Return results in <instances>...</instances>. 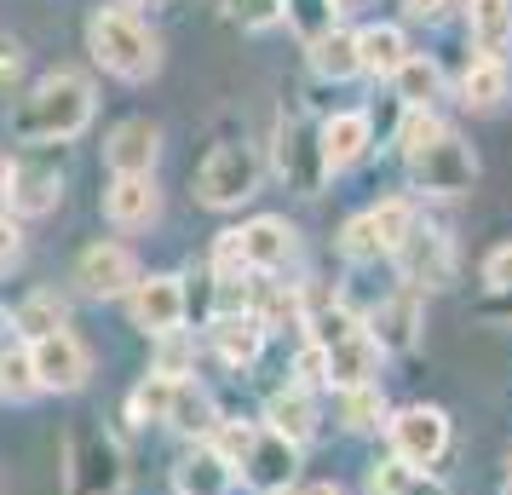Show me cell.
Masks as SVG:
<instances>
[{
	"instance_id": "cell-1",
	"label": "cell",
	"mask_w": 512,
	"mask_h": 495,
	"mask_svg": "<svg viewBox=\"0 0 512 495\" xmlns=\"http://www.w3.org/2000/svg\"><path fill=\"white\" fill-rule=\"evenodd\" d=\"M87 121H93V81L75 70H58L18 104L12 133L29 144H70Z\"/></svg>"
},
{
	"instance_id": "cell-2",
	"label": "cell",
	"mask_w": 512,
	"mask_h": 495,
	"mask_svg": "<svg viewBox=\"0 0 512 495\" xmlns=\"http://www.w3.org/2000/svg\"><path fill=\"white\" fill-rule=\"evenodd\" d=\"M87 52H93L110 75H121V81H150V75L162 70V41H156L127 6L93 12V24H87Z\"/></svg>"
},
{
	"instance_id": "cell-3",
	"label": "cell",
	"mask_w": 512,
	"mask_h": 495,
	"mask_svg": "<svg viewBox=\"0 0 512 495\" xmlns=\"http://www.w3.org/2000/svg\"><path fill=\"white\" fill-rule=\"evenodd\" d=\"M127 490V461L110 432L75 426L70 432V495H121Z\"/></svg>"
},
{
	"instance_id": "cell-4",
	"label": "cell",
	"mask_w": 512,
	"mask_h": 495,
	"mask_svg": "<svg viewBox=\"0 0 512 495\" xmlns=\"http://www.w3.org/2000/svg\"><path fill=\"white\" fill-rule=\"evenodd\" d=\"M259 173L265 167H259L254 144H219L196 173V202L202 208H242L259 190Z\"/></svg>"
},
{
	"instance_id": "cell-5",
	"label": "cell",
	"mask_w": 512,
	"mask_h": 495,
	"mask_svg": "<svg viewBox=\"0 0 512 495\" xmlns=\"http://www.w3.org/2000/svg\"><path fill=\"white\" fill-rule=\"evenodd\" d=\"M409 179H415V190H426V196H461V190H472V179H478V162H472V150H466L455 133H443L438 144H426L420 156H409Z\"/></svg>"
},
{
	"instance_id": "cell-6",
	"label": "cell",
	"mask_w": 512,
	"mask_h": 495,
	"mask_svg": "<svg viewBox=\"0 0 512 495\" xmlns=\"http://www.w3.org/2000/svg\"><path fill=\"white\" fill-rule=\"evenodd\" d=\"M29 363H35V386H47V392H81L87 375H93V357H87V346L70 329L35 340L29 346Z\"/></svg>"
},
{
	"instance_id": "cell-7",
	"label": "cell",
	"mask_w": 512,
	"mask_h": 495,
	"mask_svg": "<svg viewBox=\"0 0 512 495\" xmlns=\"http://www.w3.org/2000/svg\"><path fill=\"white\" fill-rule=\"evenodd\" d=\"M397 265H403V283L415 288H449L455 283V242L432 225H415V231L397 242Z\"/></svg>"
},
{
	"instance_id": "cell-8",
	"label": "cell",
	"mask_w": 512,
	"mask_h": 495,
	"mask_svg": "<svg viewBox=\"0 0 512 495\" xmlns=\"http://www.w3.org/2000/svg\"><path fill=\"white\" fill-rule=\"evenodd\" d=\"M392 449H397V461H409V467H432L449 449V415L432 409V403H415V409L392 415Z\"/></svg>"
},
{
	"instance_id": "cell-9",
	"label": "cell",
	"mask_w": 512,
	"mask_h": 495,
	"mask_svg": "<svg viewBox=\"0 0 512 495\" xmlns=\"http://www.w3.org/2000/svg\"><path fill=\"white\" fill-rule=\"evenodd\" d=\"M75 283L87 288V294H98V300L133 294V283H139V260H133L121 242H93V248L81 254V265H75Z\"/></svg>"
},
{
	"instance_id": "cell-10",
	"label": "cell",
	"mask_w": 512,
	"mask_h": 495,
	"mask_svg": "<svg viewBox=\"0 0 512 495\" xmlns=\"http://www.w3.org/2000/svg\"><path fill=\"white\" fill-rule=\"evenodd\" d=\"M369 144H374V121L363 110H340L317 133V162H323V173H346V167H357L369 156Z\"/></svg>"
},
{
	"instance_id": "cell-11",
	"label": "cell",
	"mask_w": 512,
	"mask_h": 495,
	"mask_svg": "<svg viewBox=\"0 0 512 495\" xmlns=\"http://www.w3.org/2000/svg\"><path fill=\"white\" fill-rule=\"evenodd\" d=\"M127 306H133V323L144 334H179V323H185V288H179V277H139L133 294H127Z\"/></svg>"
},
{
	"instance_id": "cell-12",
	"label": "cell",
	"mask_w": 512,
	"mask_h": 495,
	"mask_svg": "<svg viewBox=\"0 0 512 495\" xmlns=\"http://www.w3.org/2000/svg\"><path fill=\"white\" fill-rule=\"evenodd\" d=\"M294 472H300V449L288 444V438H277V432H254V449L242 455V478L259 495H277L294 484Z\"/></svg>"
},
{
	"instance_id": "cell-13",
	"label": "cell",
	"mask_w": 512,
	"mask_h": 495,
	"mask_svg": "<svg viewBox=\"0 0 512 495\" xmlns=\"http://www.w3.org/2000/svg\"><path fill=\"white\" fill-rule=\"evenodd\" d=\"M156 156H162V133H156V121H121L116 133H110V144H104V162L116 167V179H139V173H150L156 167Z\"/></svg>"
},
{
	"instance_id": "cell-14",
	"label": "cell",
	"mask_w": 512,
	"mask_h": 495,
	"mask_svg": "<svg viewBox=\"0 0 512 495\" xmlns=\"http://www.w3.org/2000/svg\"><path fill=\"white\" fill-rule=\"evenodd\" d=\"M328 357V386H340V392H351V386H374V369H380V346H374L369 329H351L346 340H334V346H323Z\"/></svg>"
},
{
	"instance_id": "cell-15",
	"label": "cell",
	"mask_w": 512,
	"mask_h": 495,
	"mask_svg": "<svg viewBox=\"0 0 512 495\" xmlns=\"http://www.w3.org/2000/svg\"><path fill=\"white\" fill-rule=\"evenodd\" d=\"M236 248H242V265L248 271H282V265L294 260V231L265 213V219H248L236 231Z\"/></svg>"
},
{
	"instance_id": "cell-16",
	"label": "cell",
	"mask_w": 512,
	"mask_h": 495,
	"mask_svg": "<svg viewBox=\"0 0 512 495\" xmlns=\"http://www.w3.org/2000/svg\"><path fill=\"white\" fill-rule=\"evenodd\" d=\"M104 213H110V225H121V231H139V225H150V219L162 213L156 179H150V173H139V179H116V185L104 190Z\"/></svg>"
},
{
	"instance_id": "cell-17",
	"label": "cell",
	"mask_w": 512,
	"mask_h": 495,
	"mask_svg": "<svg viewBox=\"0 0 512 495\" xmlns=\"http://www.w3.org/2000/svg\"><path fill=\"white\" fill-rule=\"evenodd\" d=\"M466 29L484 58L507 64V47H512V0H466Z\"/></svg>"
},
{
	"instance_id": "cell-18",
	"label": "cell",
	"mask_w": 512,
	"mask_h": 495,
	"mask_svg": "<svg viewBox=\"0 0 512 495\" xmlns=\"http://www.w3.org/2000/svg\"><path fill=\"white\" fill-rule=\"evenodd\" d=\"M374 346L380 352H409L415 346V334H420V300H415V288H403V294H392L386 306L374 311Z\"/></svg>"
},
{
	"instance_id": "cell-19",
	"label": "cell",
	"mask_w": 512,
	"mask_h": 495,
	"mask_svg": "<svg viewBox=\"0 0 512 495\" xmlns=\"http://www.w3.org/2000/svg\"><path fill=\"white\" fill-rule=\"evenodd\" d=\"M213 346H219V357H225V363L248 369V363L259 357V346H265V317H259V311L213 317Z\"/></svg>"
},
{
	"instance_id": "cell-20",
	"label": "cell",
	"mask_w": 512,
	"mask_h": 495,
	"mask_svg": "<svg viewBox=\"0 0 512 495\" xmlns=\"http://www.w3.org/2000/svg\"><path fill=\"white\" fill-rule=\"evenodd\" d=\"M6 196H12V213L35 219V213H52V208H58L64 179H58L52 167H12V185H6Z\"/></svg>"
},
{
	"instance_id": "cell-21",
	"label": "cell",
	"mask_w": 512,
	"mask_h": 495,
	"mask_svg": "<svg viewBox=\"0 0 512 495\" xmlns=\"http://www.w3.org/2000/svg\"><path fill=\"white\" fill-rule=\"evenodd\" d=\"M173 478H179V495H225L231 490V461L208 444V449H196V455H185Z\"/></svg>"
},
{
	"instance_id": "cell-22",
	"label": "cell",
	"mask_w": 512,
	"mask_h": 495,
	"mask_svg": "<svg viewBox=\"0 0 512 495\" xmlns=\"http://www.w3.org/2000/svg\"><path fill=\"white\" fill-rule=\"evenodd\" d=\"M64 323H70V306H64V300H58L52 288H35L24 306L12 311V329L24 334L29 346H35V340H47V334H58Z\"/></svg>"
},
{
	"instance_id": "cell-23",
	"label": "cell",
	"mask_w": 512,
	"mask_h": 495,
	"mask_svg": "<svg viewBox=\"0 0 512 495\" xmlns=\"http://www.w3.org/2000/svg\"><path fill=\"white\" fill-rule=\"evenodd\" d=\"M403 58H409V47H403V29L369 24L363 35H357V64H363L369 75H397V70H403Z\"/></svg>"
},
{
	"instance_id": "cell-24",
	"label": "cell",
	"mask_w": 512,
	"mask_h": 495,
	"mask_svg": "<svg viewBox=\"0 0 512 495\" xmlns=\"http://www.w3.org/2000/svg\"><path fill=\"white\" fill-rule=\"evenodd\" d=\"M311 70L323 75V81H351V75H363V64H357V35H346V29L317 35V41H311Z\"/></svg>"
},
{
	"instance_id": "cell-25",
	"label": "cell",
	"mask_w": 512,
	"mask_h": 495,
	"mask_svg": "<svg viewBox=\"0 0 512 495\" xmlns=\"http://www.w3.org/2000/svg\"><path fill=\"white\" fill-rule=\"evenodd\" d=\"M461 98H466V110H501V98H507V64L472 58L461 75Z\"/></svg>"
},
{
	"instance_id": "cell-26",
	"label": "cell",
	"mask_w": 512,
	"mask_h": 495,
	"mask_svg": "<svg viewBox=\"0 0 512 495\" xmlns=\"http://www.w3.org/2000/svg\"><path fill=\"white\" fill-rule=\"evenodd\" d=\"M265 415H271V432H277V438H288L294 449L317 432V409H311V398H305V392H277Z\"/></svg>"
},
{
	"instance_id": "cell-27",
	"label": "cell",
	"mask_w": 512,
	"mask_h": 495,
	"mask_svg": "<svg viewBox=\"0 0 512 495\" xmlns=\"http://www.w3.org/2000/svg\"><path fill=\"white\" fill-rule=\"evenodd\" d=\"M369 490L374 495H449L438 478H426L420 467L397 461V455H392V461H380V467L369 472Z\"/></svg>"
},
{
	"instance_id": "cell-28",
	"label": "cell",
	"mask_w": 512,
	"mask_h": 495,
	"mask_svg": "<svg viewBox=\"0 0 512 495\" xmlns=\"http://www.w3.org/2000/svg\"><path fill=\"white\" fill-rule=\"evenodd\" d=\"M167 426H179V432H213L219 415H213L208 392L196 386V380H179L173 386V409H167Z\"/></svg>"
},
{
	"instance_id": "cell-29",
	"label": "cell",
	"mask_w": 512,
	"mask_h": 495,
	"mask_svg": "<svg viewBox=\"0 0 512 495\" xmlns=\"http://www.w3.org/2000/svg\"><path fill=\"white\" fill-rule=\"evenodd\" d=\"M392 81H397V98H403L409 110H426V104L438 98V87H443L438 64H432V58H415V52L403 58V70H397Z\"/></svg>"
},
{
	"instance_id": "cell-30",
	"label": "cell",
	"mask_w": 512,
	"mask_h": 495,
	"mask_svg": "<svg viewBox=\"0 0 512 495\" xmlns=\"http://www.w3.org/2000/svg\"><path fill=\"white\" fill-rule=\"evenodd\" d=\"M173 386H179V380L173 375H150V380H139V386H133V398H127V415H133V421H167V409H173Z\"/></svg>"
},
{
	"instance_id": "cell-31",
	"label": "cell",
	"mask_w": 512,
	"mask_h": 495,
	"mask_svg": "<svg viewBox=\"0 0 512 495\" xmlns=\"http://www.w3.org/2000/svg\"><path fill=\"white\" fill-rule=\"evenodd\" d=\"M374 236H380V254H397V242L415 231V208L403 202V196H392V202H380V208L369 213Z\"/></svg>"
},
{
	"instance_id": "cell-32",
	"label": "cell",
	"mask_w": 512,
	"mask_h": 495,
	"mask_svg": "<svg viewBox=\"0 0 512 495\" xmlns=\"http://www.w3.org/2000/svg\"><path fill=\"white\" fill-rule=\"evenodd\" d=\"M340 415H346L351 432H369V426L386 421V403H380V386H351L346 403H340Z\"/></svg>"
},
{
	"instance_id": "cell-33",
	"label": "cell",
	"mask_w": 512,
	"mask_h": 495,
	"mask_svg": "<svg viewBox=\"0 0 512 495\" xmlns=\"http://www.w3.org/2000/svg\"><path fill=\"white\" fill-rule=\"evenodd\" d=\"M443 133H449V127H443L432 110H409V116H403V133H397V144H403V156H420V150H426V144H438Z\"/></svg>"
},
{
	"instance_id": "cell-34",
	"label": "cell",
	"mask_w": 512,
	"mask_h": 495,
	"mask_svg": "<svg viewBox=\"0 0 512 495\" xmlns=\"http://www.w3.org/2000/svg\"><path fill=\"white\" fill-rule=\"evenodd\" d=\"M0 386H6L12 398L41 392V386H35V363H29V352H0Z\"/></svg>"
},
{
	"instance_id": "cell-35",
	"label": "cell",
	"mask_w": 512,
	"mask_h": 495,
	"mask_svg": "<svg viewBox=\"0 0 512 495\" xmlns=\"http://www.w3.org/2000/svg\"><path fill=\"white\" fill-rule=\"evenodd\" d=\"M340 248H346V260H380V236H374V225H369V213H357L346 225V236H340Z\"/></svg>"
},
{
	"instance_id": "cell-36",
	"label": "cell",
	"mask_w": 512,
	"mask_h": 495,
	"mask_svg": "<svg viewBox=\"0 0 512 495\" xmlns=\"http://www.w3.org/2000/svg\"><path fill=\"white\" fill-rule=\"evenodd\" d=\"M288 12V0H231V18L242 29H271Z\"/></svg>"
},
{
	"instance_id": "cell-37",
	"label": "cell",
	"mask_w": 512,
	"mask_h": 495,
	"mask_svg": "<svg viewBox=\"0 0 512 495\" xmlns=\"http://www.w3.org/2000/svg\"><path fill=\"white\" fill-rule=\"evenodd\" d=\"M213 449H219V455L236 467V461L254 449V432H248V426H236V421H219V426H213Z\"/></svg>"
},
{
	"instance_id": "cell-38",
	"label": "cell",
	"mask_w": 512,
	"mask_h": 495,
	"mask_svg": "<svg viewBox=\"0 0 512 495\" xmlns=\"http://www.w3.org/2000/svg\"><path fill=\"white\" fill-rule=\"evenodd\" d=\"M484 283H489V294H507L512 288V242L507 248H495V254L484 260Z\"/></svg>"
},
{
	"instance_id": "cell-39",
	"label": "cell",
	"mask_w": 512,
	"mask_h": 495,
	"mask_svg": "<svg viewBox=\"0 0 512 495\" xmlns=\"http://www.w3.org/2000/svg\"><path fill=\"white\" fill-rule=\"evenodd\" d=\"M18 254H24V231H18V219H0V271L18 265Z\"/></svg>"
},
{
	"instance_id": "cell-40",
	"label": "cell",
	"mask_w": 512,
	"mask_h": 495,
	"mask_svg": "<svg viewBox=\"0 0 512 495\" xmlns=\"http://www.w3.org/2000/svg\"><path fill=\"white\" fill-rule=\"evenodd\" d=\"M18 70H24V52H18V41H12V35H0V87H12V81H18Z\"/></svg>"
},
{
	"instance_id": "cell-41",
	"label": "cell",
	"mask_w": 512,
	"mask_h": 495,
	"mask_svg": "<svg viewBox=\"0 0 512 495\" xmlns=\"http://www.w3.org/2000/svg\"><path fill=\"white\" fill-rule=\"evenodd\" d=\"M294 369H300V380H328V357H323V346H305Z\"/></svg>"
},
{
	"instance_id": "cell-42",
	"label": "cell",
	"mask_w": 512,
	"mask_h": 495,
	"mask_svg": "<svg viewBox=\"0 0 512 495\" xmlns=\"http://www.w3.org/2000/svg\"><path fill=\"white\" fill-rule=\"evenodd\" d=\"M409 6V18H420V24H438L443 12H449V0H403Z\"/></svg>"
},
{
	"instance_id": "cell-43",
	"label": "cell",
	"mask_w": 512,
	"mask_h": 495,
	"mask_svg": "<svg viewBox=\"0 0 512 495\" xmlns=\"http://www.w3.org/2000/svg\"><path fill=\"white\" fill-rule=\"evenodd\" d=\"M6 185H12V156H0V196H6Z\"/></svg>"
},
{
	"instance_id": "cell-44",
	"label": "cell",
	"mask_w": 512,
	"mask_h": 495,
	"mask_svg": "<svg viewBox=\"0 0 512 495\" xmlns=\"http://www.w3.org/2000/svg\"><path fill=\"white\" fill-rule=\"evenodd\" d=\"M305 495H340V490H334V484H311Z\"/></svg>"
},
{
	"instance_id": "cell-45",
	"label": "cell",
	"mask_w": 512,
	"mask_h": 495,
	"mask_svg": "<svg viewBox=\"0 0 512 495\" xmlns=\"http://www.w3.org/2000/svg\"><path fill=\"white\" fill-rule=\"evenodd\" d=\"M6 329H12V317H6V311H0V346H6Z\"/></svg>"
},
{
	"instance_id": "cell-46",
	"label": "cell",
	"mask_w": 512,
	"mask_h": 495,
	"mask_svg": "<svg viewBox=\"0 0 512 495\" xmlns=\"http://www.w3.org/2000/svg\"><path fill=\"white\" fill-rule=\"evenodd\" d=\"M127 6H173V0H127Z\"/></svg>"
},
{
	"instance_id": "cell-47",
	"label": "cell",
	"mask_w": 512,
	"mask_h": 495,
	"mask_svg": "<svg viewBox=\"0 0 512 495\" xmlns=\"http://www.w3.org/2000/svg\"><path fill=\"white\" fill-rule=\"evenodd\" d=\"M334 12H346V0H334Z\"/></svg>"
}]
</instances>
